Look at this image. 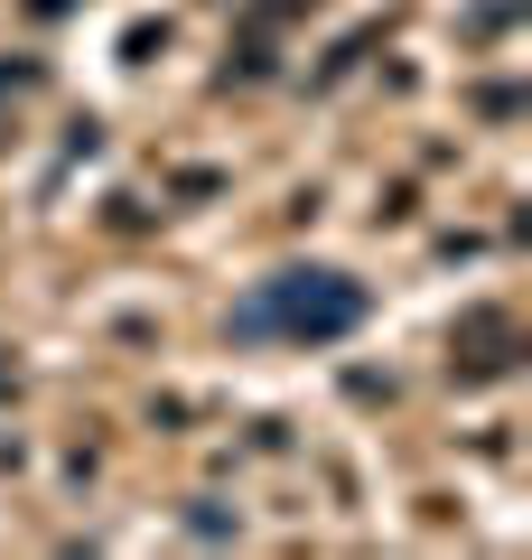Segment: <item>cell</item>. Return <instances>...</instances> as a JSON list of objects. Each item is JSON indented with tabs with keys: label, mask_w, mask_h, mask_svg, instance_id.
I'll return each mask as SVG.
<instances>
[{
	"label": "cell",
	"mask_w": 532,
	"mask_h": 560,
	"mask_svg": "<svg viewBox=\"0 0 532 560\" xmlns=\"http://www.w3.org/2000/svg\"><path fill=\"white\" fill-rule=\"evenodd\" d=\"M365 327V290L346 271H271L253 300L234 308V337H290V346H327Z\"/></svg>",
	"instance_id": "6da1fadb"
}]
</instances>
